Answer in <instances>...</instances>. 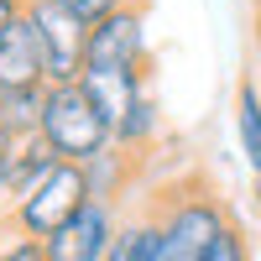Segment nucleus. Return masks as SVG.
Returning a JSON list of instances; mask_svg holds the SVG:
<instances>
[{
  "label": "nucleus",
  "instance_id": "14",
  "mask_svg": "<svg viewBox=\"0 0 261 261\" xmlns=\"http://www.w3.org/2000/svg\"><path fill=\"white\" fill-rule=\"evenodd\" d=\"M42 105H47V84H0V125L16 136L42 130Z\"/></svg>",
  "mask_w": 261,
  "mask_h": 261
},
{
  "label": "nucleus",
  "instance_id": "16",
  "mask_svg": "<svg viewBox=\"0 0 261 261\" xmlns=\"http://www.w3.org/2000/svg\"><path fill=\"white\" fill-rule=\"evenodd\" d=\"M0 261H47V241H37V235H11V241L0 246Z\"/></svg>",
  "mask_w": 261,
  "mask_h": 261
},
{
  "label": "nucleus",
  "instance_id": "15",
  "mask_svg": "<svg viewBox=\"0 0 261 261\" xmlns=\"http://www.w3.org/2000/svg\"><path fill=\"white\" fill-rule=\"evenodd\" d=\"M199 261H251V241H246V230H241V220H230L214 241L199 251Z\"/></svg>",
  "mask_w": 261,
  "mask_h": 261
},
{
  "label": "nucleus",
  "instance_id": "20",
  "mask_svg": "<svg viewBox=\"0 0 261 261\" xmlns=\"http://www.w3.org/2000/svg\"><path fill=\"white\" fill-rule=\"evenodd\" d=\"M11 235H16V230H11V209H6V204H0V246H6V241H11Z\"/></svg>",
  "mask_w": 261,
  "mask_h": 261
},
{
  "label": "nucleus",
  "instance_id": "9",
  "mask_svg": "<svg viewBox=\"0 0 261 261\" xmlns=\"http://www.w3.org/2000/svg\"><path fill=\"white\" fill-rule=\"evenodd\" d=\"M63 157L53 151V141L42 136V130H32V136H21V146H16V162H11V183H6V204H16L21 193H32L47 172L58 167Z\"/></svg>",
  "mask_w": 261,
  "mask_h": 261
},
{
  "label": "nucleus",
  "instance_id": "19",
  "mask_svg": "<svg viewBox=\"0 0 261 261\" xmlns=\"http://www.w3.org/2000/svg\"><path fill=\"white\" fill-rule=\"evenodd\" d=\"M21 16H27V0H0V32H6V27H16Z\"/></svg>",
  "mask_w": 261,
  "mask_h": 261
},
{
  "label": "nucleus",
  "instance_id": "17",
  "mask_svg": "<svg viewBox=\"0 0 261 261\" xmlns=\"http://www.w3.org/2000/svg\"><path fill=\"white\" fill-rule=\"evenodd\" d=\"M63 6H68V11L84 21V27H94V21H105L115 6H125V0H63Z\"/></svg>",
  "mask_w": 261,
  "mask_h": 261
},
{
  "label": "nucleus",
  "instance_id": "6",
  "mask_svg": "<svg viewBox=\"0 0 261 261\" xmlns=\"http://www.w3.org/2000/svg\"><path fill=\"white\" fill-rule=\"evenodd\" d=\"M115 230H120L115 204L89 199L63 230L47 235V261H105V251H110V241H115Z\"/></svg>",
  "mask_w": 261,
  "mask_h": 261
},
{
  "label": "nucleus",
  "instance_id": "13",
  "mask_svg": "<svg viewBox=\"0 0 261 261\" xmlns=\"http://www.w3.org/2000/svg\"><path fill=\"white\" fill-rule=\"evenodd\" d=\"M157 246H162V220L151 214V204L136 214V220H120L105 261H157Z\"/></svg>",
  "mask_w": 261,
  "mask_h": 261
},
{
  "label": "nucleus",
  "instance_id": "8",
  "mask_svg": "<svg viewBox=\"0 0 261 261\" xmlns=\"http://www.w3.org/2000/svg\"><path fill=\"white\" fill-rule=\"evenodd\" d=\"M0 84H47L42 47H37V32H32L27 16L0 32Z\"/></svg>",
  "mask_w": 261,
  "mask_h": 261
},
{
  "label": "nucleus",
  "instance_id": "7",
  "mask_svg": "<svg viewBox=\"0 0 261 261\" xmlns=\"http://www.w3.org/2000/svg\"><path fill=\"white\" fill-rule=\"evenodd\" d=\"M79 84H84V94L99 105V115L110 120V130H115V120L151 89V68H84Z\"/></svg>",
  "mask_w": 261,
  "mask_h": 261
},
{
  "label": "nucleus",
  "instance_id": "21",
  "mask_svg": "<svg viewBox=\"0 0 261 261\" xmlns=\"http://www.w3.org/2000/svg\"><path fill=\"white\" fill-rule=\"evenodd\" d=\"M256 42H261V11H256Z\"/></svg>",
  "mask_w": 261,
  "mask_h": 261
},
{
  "label": "nucleus",
  "instance_id": "18",
  "mask_svg": "<svg viewBox=\"0 0 261 261\" xmlns=\"http://www.w3.org/2000/svg\"><path fill=\"white\" fill-rule=\"evenodd\" d=\"M16 146H21V136L0 125V204H6V183H11V162H16Z\"/></svg>",
  "mask_w": 261,
  "mask_h": 261
},
{
  "label": "nucleus",
  "instance_id": "12",
  "mask_svg": "<svg viewBox=\"0 0 261 261\" xmlns=\"http://www.w3.org/2000/svg\"><path fill=\"white\" fill-rule=\"evenodd\" d=\"M157 141H162V105H157V94L146 89V94L115 120V146H120V151H136V157H146Z\"/></svg>",
  "mask_w": 261,
  "mask_h": 261
},
{
  "label": "nucleus",
  "instance_id": "5",
  "mask_svg": "<svg viewBox=\"0 0 261 261\" xmlns=\"http://www.w3.org/2000/svg\"><path fill=\"white\" fill-rule=\"evenodd\" d=\"M84 68H151V37H146V0H125L105 21L89 27Z\"/></svg>",
  "mask_w": 261,
  "mask_h": 261
},
{
  "label": "nucleus",
  "instance_id": "3",
  "mask_svg": "<svg viewBox=\"0 0 261 261\" xmlns=\"http://www.w3.org/2000/svg\"><path fill=\"white\" fill-rule=\"evenodd\" d=\"M89 199H94V193H89V172H84V162H58L32 193H21L16 204H6L11 209V230L47 241V235L63 230Z\"/></svg>",
  "mask_w": 261,
  "mask_h": 261
},
{
  "label": "nucleus",
  "instance_id": "11",
  "mask_svg": "<svg viewBox=\"0 0 261 261\" xmlns=\"http://www.w3.org/2000/svg\"><path fill=\"white\" fill-rule=\"evenodd\" d=\"M136 151H120V146H105L94 162H84V172H89V193L94 199H105V204H120L125 193H130V183H136Z\"/></svg>",
  "mask_w": 261,
  "mask_h": 261
},
{
  "label": "nucleus",
  "instance_id": "1",
  "mask_svg": "<svg viewBox=\"0 0 261 261\" xmlns=\"http://www.w3.org/2000/svg\"><path fill=\"white\" fill-rule=\"evenodd\" d=\"M151 214L162 220V251L178 256V261H199V251L235 220L230 204L209 183H199V178L157 188L151 193Z\"/></svg>",
  "mask_w": 261,
  "mask_h": 261
},
{
  "label": "nucleus",
  "instance_id": "10",
  "mask_svg": "<svg viewBox=\"0 0 261 261\" xmlns=\"http://www.w3.org/2000/svg\"><path fill=\"white\" fill-rule=\"evenodd\" d=\"M235 141H241L251 178H261V84L256 73H241V84H235Z\"/></svg>",
  "mask_w": 261,
  "mask_h": 261
},
{
  "label": "nucleus",
  "instance_id": "4",
  "mask_svg": "<svg viewBox=\"0 0 261 261\" xmlns=\"http://www.w3.org/2000/svg\"><path fill=\"white\" fill-rule=\"evenodd\" d=\"M27 21H32V32H37L47 84H79V79H84L89 27H84L63 0H27Z\"/></svg>",
  "mask_w": 261,
  "mask_h": 261
},
{
  "label": "nucleus",
  "instance_id": "2",
  "mask_svg": "<svg viewBox=\"0 0 261 261\" xmlns=\"http://www.w3.org/2000/svg\"><path fill=\"white\" fill-rule=\"evenodd\" d=\"M42 136L53 141L63 162H94L105 146H115L110 120L99 105L84 94V84H47V105H42Z\"/></svg>",
  "mask_w": 261,
  "mask_h": 261
},
{
  "label": "nucleus",
  "instance_id": "22",
  "mask_svg": "<svg viewBox=\"0 0 261 261\" xmlns=\"http://www.w3.org/2000/svg\"><path fill=\"white\" fill-rule=\"evenodd\" d=\"M251 11H261V0H251Z\"/></svg>",
  "mask_w": 261,
  "mask_h": 261
}]
</instances>
